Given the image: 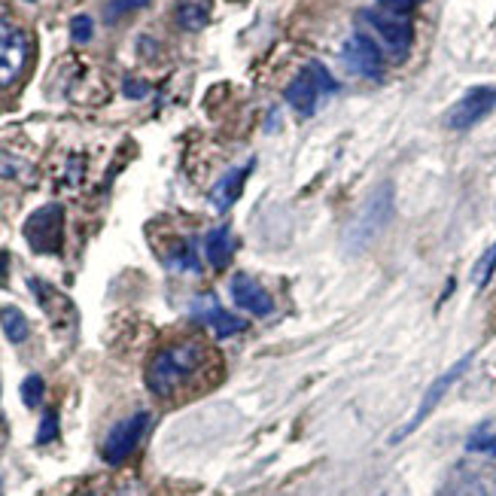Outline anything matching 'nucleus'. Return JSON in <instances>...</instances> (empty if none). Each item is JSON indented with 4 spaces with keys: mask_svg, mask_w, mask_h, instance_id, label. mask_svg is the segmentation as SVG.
I'll return each instance as SVG.
<instances>
[{
    "mask_svg": "<svg viewBox=\"0 0 496 496\" xmlns=\"http://www.w3.org/2000/svg\"><path fill=\"white\" fill-rule=\"evenodd\" d=\"M207 363V347L201 341H177V344H168L152 356L150 365H146V387H150L152 396H174L177 390L186 387L189 381L205 369Z\"/></svg>",
    "mask_w": 496,
    "mask_h": 496,
    "instance_id": "obj_1",
    "label": "nucleus"
},
{
    "mask_svg": "<svg viewBox=\"0 0 496 496\" xmlns=\"http://www.w3.org/2000/svg\"><path fill=\"white\" fill-rule=\"evenodd\" d=\"M360 24L365 31V37L372 40L381 55H387L390 61H402L411 49L414 28L409 22V15L400 13H387V10H363Z\"/></svg>",
    "mask_w": 496,
    "mask_h": 496,
    "instance_id": "obj_2",
    "label": "nucleus"
},
{
    "mask_svg": "<svg viewBox=\"0 0 496 496\" xmlns=\"http://www.w3.org/2000/svg\"><path fill=\"white\" fill-rule=\"evenodd\" d=\"M335 88H338V83L332 79V73L323 68L320 61H311L287 86L283 97H287V104H289L292 110H299L302 116H311V113L317 110V104H320V97L323 95H332Z\"/></svg>",
    "mask_w": 496,
    "mask_h": 496,
    "instance_id": "obj_3",
    "label": "nucleus"
},
{
    "mask_svg": "<svg viewBox=\"0 0 496 496\" xmlns=\"http://www.w3.org/2000/svg\"><path fill=\"white\" fill-rule=\"evenodd\" d=\"M390 216H393V186L384 183L381 189L372 192V198L365 201V207L360 210V216H356V223L351 225V232H347L351 250H363L369 241H375L381 229L390 223Z\"/></svg>",
    "mask_w": 496,
    "mask_h": 496,
    "instance_id": "obj_4",
    "label": "nucleus"
},
{
    "mask_svg": "<svg viewBox=\"0 0 496 496\" xmlns=\"http://www.w3.org/2000/svg\"><path fill=\"white\" fill-rule=\"evenodd\" d=\"M442 496H496V466L487 460H463L445 478Z\"/></svg>",
    "mask_w": 496,
    "mask_h": 496,
    "instance_id": "obj_5",
    "label": "nucleus"
},
{
    "mask_svg": "<svg viewBox=\"0 0 496 496\" xmlns=\"http://www.w3.org/2000/svg\"><path fill=\"white\" fill-rule=\"evenodd\" d=\"M24 241L31 243L34 253H61L64 241V207L61 205H43L24 219Z\"/></svg>",
    "mask_w": 496,
    "mask_h": 496,
    "instance_id": "obj_6",
    "label": "nucleus"
},
{
    "mask_svg": "<svg viewBox=\"0 0 496 496\" xmlns=\"http://www.w3.org/2000/svg\"><path fill=\"white\" fill-rule=\"evenodd\" d=\"M146 429H150V414L146 411H137L132 418L119 420V424L107 433V438H104V448H101L104 463L122 466V463L137 451V445H141V438L146 436Z\"/></svg>",
    "mask_w": 496,
    "mask_h": 496,
    "instance_id": "obj_7",
    "label": "nucleus"
},
{
    "mask_svg": "<svg viewBox=\"0 0 496 496\" xmlns=\"http://www.w3.org/2000/svg\"><path fill=\"white\" fill-rule=\"evenodd\" d=\"M28 34L19 28V24L0 19V88L13 86L15 79L22 77L24 64H28Z\"/></svg>",
    "mask_w": 496,
    "mask_h": 496,
    "instance_id": "obj_8",
    "label": "nucleus"
},
{
    "mask_svg": "<svg viewBox=\"0 0 496 496\" xmlns=\"http://www.w3.org/2000/svg\"><path fill=\"white\" fill-rule=\"evenodd\" d=\"M469 363H473V354H466V356H463L460 363H454L451 369L445 372V375H438V378L433 381V384H429V390H427V393H424V400H420L418 411H414V418H411L409 424H405V427L400 429V433L393 436V438H390V442H402L405 436H411L414 429H418L420 424H424V420L429 418V414L436 411V405L445 400V393H448V390H451V387H454V384H457V381H460V375H463V372L469 369Z\"/></svg>",
    "mask_w": 496,
    "mask_h": 496,
    "instance_id": "obj_9",
    "label": "nucleus"
},
{
    "mask_svg": "<svg viewBox=\"0 0 496 496\" xmlns=\"http://www.w3.org/2000/svg\"><path fill=\"white\" fill-rule=\"evenodd\" d=\"M493 107H496V88H491V86L469 88V92L448 110L445 125L454 128V132H466V128H473L475 122H482Z\"/></svg>",
    "mask_w": 496,
    "mask_h": 496,
    "instance_id": "obj_10",
    "label": "nucleus"
},
{
    "mask_svg": "<svg viewBox=\"0 0 496 496\" xmlns=\"http://www.w3.org/2000/svg\"><path fill=\"white\" fill-rule=\"evenodd\" d=\"M341 59H344V68L351 70L354 77H363V79L384 77V55H381V49L365 34L347 37V43L341 46Z\"/></svg>",
    "mask_w": 496,
    "mask_h": 496,
    "instance_id": "obj_11",
    "label": "nucleus"
},
{
    "mask_svg": "<svg viewBox=\"0 0 496 496\" xmlns=\"http://www.w3.org/2000/svg\"><path fill=\"white\" fill-rule=\"evenodd\" d=\"M192 314H195V320L205 323V326L214 332L216 338H232V335H241V332H247V320H241V317L229 314L225 308H219V302L214 296L195 299Z\"/></svg>",
    "mask_w": 496,
    "mask_h": 496,
    "instance_id": "obj_12",
    "label": "nucleus"
},
{
    "mask_svg": "<svg viewBox=\"0 0 496 496\" xmlns=\"http://www.w3.org/2000/svg\"><path fill=\"white\" fill-rule=\"evenodd\" d=\"M229 292H232V302L243 308L247 314H256V317H268L274 311V299L262 283L247 278V274H234L232 283H229Z\"/></svg>",
    "mask_w": 496,
    "mask_h": 496,
    "instance_id": "obj_13",
    "label": "nucleus"
},
{
    "mask_svg": "<svg viewBox=\"0 0 496 496\" xmlns=\"http://www.w3.org/2000/svg\"><path fill=\"white\" fill-rule=\"evenodd\" d=\"M250 170H253V161H243L241 168H232V170H225V174L219 177L216 186L210 189V201H214L216 210H229L234 201L241 198L243 183H247Z\"/></svg>",
    "mask_w": 496,
    "mask_h": 496,
    "instance_id": "obj_14",
    "label": "nucleus"
},
{
    "mask_svg": "<svg viewBox=\"0 0 496 496\" xmlns=\"http://www.w3.org/2000/svg\"><path fill=\"white\" fill-rule=\"evenodd\" d=\"M28 283H31V292L37 296V302L43 305V311L52 317L55 323H61L64 317H68V320H73V317H77V311H73V302H70L68 296H64V292L52 289L46 280H37V278H31Z\"/></svg>",
    "mask_w": 496,
    "mask_h": 496,
    "instance_id": "obj_15",
    "label": "nucleus"
},
{
    "mask_svg": "<svg viewBox=\"0 0 496 496\" xmlns=\"http://www.w3.org/2000/svg\"><path fill=\"white\" fill-rule=\"evenodd\" d=\"M205 253H207L210 268H216V271H223V268L232 262V256H234V234H232V225H216V229L207 232V238H205Z\"/></svg>",
    "mask_w": 496,
    "mask_h": 496,
    "instance_id": "obj_16",
    "label": "nucleus"
},
{
    "mask_svg": "<svg viewBox=\"0 0 496 496\" xmlns=\"http://www.w3.org/2000/svg\"><path fill=\"white\" fill-rule=\"evenodd\" d=\"M214 13V0H177L174 19L183 31H201L210 22Z\"/></svg>",
    "mask_w": 496,
    "mask_h": 496,
    "instance_id": "obj_17",
    "label": "nucleus"
},
{
    "mask_svg": "<svg viewBox=\"0 0 496 496\" xmlns=\"http://www.w3.org/2000/svg\"><path fill=\"white\" fill-rule=\"evenodd\" d=\"M0 326H4V335L10 338L13 344H22V341H28V335H31L28 317H24L19 308H13V305L0 308Z\"/></svg>",
    "mask_w": 496,
    "mask_h": 496,
    "instance_id": "obj_18",
    "label": "nucleus"
},
{
    "mask_svg": "<svg viewBox=\"0 0 496 496\" xmlns=\"http://www.w3.org/2000/svg\"><path fill=\"white\" fill-rule=\"evenodd\" d=\"M466 451L478 457H496V418L473 429V436L466 438Z\"/></svg>",
    "mask_w": 496,
    "mask_h": 496,
    "instance_id": "obj_19",
    "label": "nucleus"
},
{
    "mask_svg": "<svg viewBox=\"0 0 496 496\" xmlns=\"http://www.w3.org/2000/svg\"><path fill=\"white\" fill-rule=\"evenodd\" d=\"M43 393H46V384H43V378L40 375H28L22 381V402L28 405V409H40Z\"/></svg>",
    "mask_w": 496,
    "mask_h": 496,
    "instance_id": "obj_20",
    "label": "nucleus"
},
{
    "mask_svg": "<svg viewBox=\"0 0 496 496\" xmlns=\"http://www.w3.org/2000/svg\"><path fill=\"white\" fill-rule=\"evenodd\" d=\"M493 268H496V243L487 253L478 259V265H475V274H473V280H475V287L478 289H484L487 287V280H491V274H493Z\"/></svg>",
    "mask_w": 496,
    "mask_h": 496,
    "instance_id": "obj_21",
    "label": "nucleus"
},
{
    "mask_svg": "<svg viewBox=\"0 0 496 496\" xmlns=\"http://www.w3.org/2000/svg\"><path fill=\"white\" fill-rule=\"evenodd\" d=\"M92 34H95L92 15H73V19H70V37L77 40V43H88Z\"/></svg>",
    "mask_w": 496,
    "mask_h": 496,
    "instance_id": "obj_22",
    "label": "nucleus"
},
{
    "mask_svg": "<svg viewBox=\"0 0 496 496\" xmlns=\"http://www.w3.org/2000/svg\"><path fill=\"white\" fill-rule=\"evenodd\" d=\"M52 438H59V414L46 411L43 424H40V429H37V445H49Z\"/></svg>",
    "mask_w": 496,
    "mask_h": 496,
    "instance_id": "obj_23",
    "label": "nucleus"
},
{
    "mask_svg": "<svg viewBox=\"0 0 496 496\" xmlns=\"http://www.w3.org/2000/svg\"><path fill=\"white\" fill-rule=\"evenodd\" d=\"M150 0H107V15L110 19H122V15L134 13V10H143Z\"/></svg>",
    "mask_w": 496,
    "mask_h": 496,
    "instance_id": "obj_24",
    "label": "nucleus"
},
{
    "mask_svg": "<svg viewBox=\"0 0 496 496\" xmlns=\"http://www.w3.org/2000/svg\"><path fill=\"white\" fill-rule=\"evenodd\" d=\"M22 170V161L6 156V152H0V177H15Z\"/></svg>",
    "mask_w": 496,
    "mask_h": 496,
    "instance_id": "obj_25",
    "label": "nucleus"
},
{
    "mask_svg": "<svg viewBox=\"0 0 496 496\" xmlns=\"http://www.w3.org/2000/svg\"><path fill=\"white\" fill-rule=\"evenodd\" d=\"M378 4L384 6L387 13H400V15H405L414 4H418V0H378Z\"/></svg>",
    "mask_w": 496,
    "mask_h": 496,
    "instance_id": "obj_26",
    "label": "nucleus"
},
{
    "mask_svg": "<svg viewBox=\"0 0 496 496\" xmlns=\"http://www.w3.org/2000/svg\"><path fill=\"white\" fill-rule=\"evenodd\" d=\"M116 496H150V491H146V487H143L141 482H128V484L119 487Z\"/></svg>",
    "mask_w": 496,
    "mask_h": 496,
    "instance_id": "obj_27",
    "label": "nucleus"
},
{
    "mask_svg": "<svg viewBox=\"0 0 496 496\" xmlns=\"http://www.w3.org/2000/svg\"><path fill=\"white\" fill-rule=\"evenodd\" d=\"M125 95L128 97H146V95H150V86L137 83V79H128V83H125Z\"/></svg>",
    "mask_w": 496,
    "mask_h": 496,
    "instance_id": "obj_28",
    "label": "nucleus"
},
{
    "mask_svg": "<svg viewBox=\"0 0 496 496\" xmlns=\"http://www.w3.org/2000/svg\"><path fill=\"white\" fill-rule=\"evenodd\" d=\"M6 271H10V259H6L4 253H0V287L6 283Z\"/></svg>",
    "mask_w": 496,
    "mask_h": 496,
    "instance_id": "obj_29",
    "label": "nucleus"
},
{
    "mask_svg": "<svg viewBox=\"0 0 496 496\" xmlns=\"http://www.w3.org/2000/svg\"><path fill=\"white\" fill-rule=\"evenodd\" d=\"M86 496H97V493H86Z\"/></svg>",
    "mask_w": 496,
    "mask_h": 496,
    "instance_id": "obj_30",
    "label": "nucleus"
},
{
    "mask_svg": "<svg viewBox=\"0 0 496 496\" xmlns=\"http://www.w3.org/2000/svg\"><path fill=\"white\" fill-rule=\"evenodd\" d=\"M28 4H34V0H28Z\"/></svg>",
    "mask_w": 496,
    "mask_h": 496,
    "instance_id": "obj_31",
    "label": "nucleus"
}]
</instances>
